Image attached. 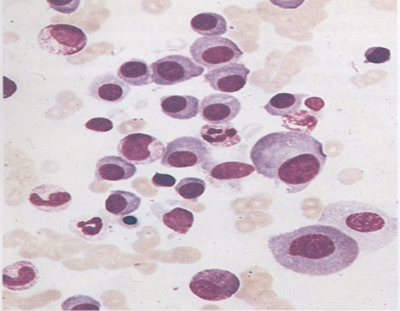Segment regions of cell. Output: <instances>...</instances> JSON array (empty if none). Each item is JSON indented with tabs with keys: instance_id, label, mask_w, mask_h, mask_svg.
Masks as SVG:
<instances>
[{
	"instance_id": "obj_1",
	"label": "cell",
	"mask_w": 400,
	"mask_h": 311,
	"mask_svg": "<svg viewBox=\"0 0 400 311\" xmlns=\"http://www.w3.org/2000/svg\"><path fill=\"white\" fill-rule=\"evenodd\" d=\"M268 247L281 266L312 276L340 272L351 266L360 252L350 236L320 223L273 235Z\"/></svg>"
},
{
	"instance_id": "obj_2",
	"label": "cell",
	"mask_w": 400,
	"mask_h": 311,
	"mask_svg": "<svg viewBox=\"0 0 400 311\" xmlns=\"http://www.w3.org/2000/svg\"><path fill=\"white\" fill-rule=\"evenodd\" d=\"M249 157L257 173L299 193L323 171L327 156L323 145L310 134L295 130L269 133L251 148Z\"/></svg>"
},
{
	"instance_id": "obj_3",
	"label": "cell",
	"mask_w": 400,
	"mask_h": 311,
	"mask_svg": "<svg viewBox=\"0 0 400 311\" xmlns=\"http://www.w3.org/2000/svg\"><path fill=\"white\" fill-rule=\"evenodd\" d=\"M350 236L359 250L374 253L392 243L399 231L398 218L360 200H338L324 206L318 219Z\"/></svg>"
},
{
	"instance_id": "obj_4",
	"label": "cell",
	"mask_w": 400,
	"mask_h": 311,
	"mask_svg": "<svg viewBox=\"0 0 400 311\" xmlns=\"http://www.w3.org/2000/svg\"><path fill=\"white\" fill-rule=\"evenodd\" d=\"M189 53L196 62L208 69L237 63L243 55L235 43L219 36L197 38L190 46Z\"/></svg>"
},
{
	"instance_id": "obj_5",
	"label": "cell",
	"mask_w": 400,
	"mask_h": 311,
	"mask_svg": "<svg viewBox=\"0 0 400 311\" xmlns=\"http://www.w3.org/2000/svg\"><path fill=\"white\" fill-rule=\"evenodd\" d=\"M240 286L238 277L223 269H205L196 273L191 279V291L201 299L208 301L226 300L235 294Z\"/></svg>"
},
{
	"instance_id": "obj_6",
	"label": "cell",
	"mask_w": 400,
	"mask_h": 311,
	"mask_svg": "<svg viewBox=\"0 0 400 311\" xmlns=\"http://www.w3.org/2000/svg\"><path fill=\"white\" fill-rule=\"evenodd\" d=\"M37 40L39 45L49 53L67 56L81 51L86 45L88 38L78 27L57 23L43 28Z\"/></svg>"
},
{
	"instance_id": "obj_7",
	"label": "cell",
	"mask_w": 400,
	"mask_h": 311,
	"mask_svg": "<svg viewBox=\"0 0 400 311\" xmlns=\"http://www.w3.org/2000/svg\"><path fill=\"white\" fill-rule=\"evenodd\" d=\"M210 156L209 148L201 140L182 136L167 143L160 164L168 168H186L204 163Z\"/></svg>"
},
{
	"instance_id": "obj_8",
	"label": "cell",
	"mask_w": 400,
	"mask_h": 311,
	"mask_svg": "<svg viewBox=\"0 0 400 311\" xmlns=\"http://www.w3.org/2000/svg\"><path fill=\"white\" fill-rule=\"evenodd\" d=\"M152 82L170 86L201 75L204 68L182 55H170L153 62L151 65Z\"/></svg>"
},
{
	"instance_id": "obj_9",
	"label": "cell",
	"mask_w": 400,
	"mask_h": 311,
	"mask_svg": "<svg viewBox=\"0 0 400 311\" xmlns=\"http://www.w3.org/2000/svg\"><path fill=\"white\" fill-rule=\"evenodd\" d=\"M165 145L156 137L141 132L129 134L117 145L119 155L127 162L137 165L148 164L160 159Z\"/></svg>"
},
{
	"instance_id": "obj_10",
	"label": "cell",
	"mask_w": 400,
	"mask_h": 311,
	"mask_svg": "<svg viewBox=\"0 0 400 311\" xmlns=\"http://www.w3.org/2000/svg\"><path fill=\"white\" fill-rule=\"evenodd\" d=\"M241 110V103L228 94H211L205 96L199 105L201 118L212 125L225 124L234 119Z\"/></svg>"
},
{
	"instance_id": "obj_11",
	"label": "cell",
	"mask_w": 400,
	"mask_h": 311,
	"mask_svg": "<svg viewBox=\"0 0 400 311\" xmlns=\"http://www.w3.org/2000/svg\"><path fill=\"white\" fill-rule=\"evenodd\" d=\"M249 72L244 64L232 63L208 71L204 80L216 91L233 93L245 86Z\"/></svg>"
},
{
	"instance_id": "obj_12",
	"label": "cell",
	"mask_w": 400,
	"mask_h": 311,
	"mask_svg": "<svg viewBox=\"0 0 400 311\" xmlns=\"http://www.w3.org/2000/svg\"><path fill=\"white\" fill-rule=\"evenodd\" d=\"M28 200L34 208L41 211L59 213L70 206L72 196L61 186L44 183L31 190Z\"/></svg>"
},
{
	"instance_id": "obj_13",
	"label": "cell",
	"mask_w": 400,
	"mask_h": 311,
	"mask_svg": "<svg viewBox=\"0 0 400 311\" xmlns=\"http://www.w3.org/2000/svg\"><path fill=\"white\" fill-rule=\"evenodd\" d=\"M131 88L112 73L96 77L88 86L87 94L101 102L114 104L123 101Z\"/></svg>"
},
{
	"instance_id": "obj_14",
	"label": "cell",
	"mask_w": 400,
	"mask_h": 311,
	"mask_svg": "<svg viewBox=\"0 0 400 311\" xmlns=\"http://www.w3.org/2000/svg\"><path fill=\"white\" fill-rule=\"evenodd\" d=\"M40 278L37 266L26 260L16 261L2 271V284L11 290H25L34 287Z\"/></svg>"
},
{
	"instance_id": "obj_15",
	"label": "cell",
	"mask_w": 400,
	"mask_h": 311,
	"mask_svg": "<svg viewBox=\"0 0 400 311\" xmlns=\"http://www.w3.org/2000/svg\"><path fill=\"white\" fill-rule=\"evenodd\" d=\"M68 227L76 236L93 242L105 239L110 231L108 220L100 214L75 217L69 221Z\"/></svg>"
},
{
	"instance_id": "obj_16",
	"label": "cell",
	"mask_w": 400,
	"mask_h": 311,
	"mask_svg": "<svg viewBox=\"0 0 400 311\" xmlns=\"http://www.w3.org/2000/svg\"><path fill=\"white\" fill-rule=\"evenodd\" d=\"M137 169L134 164L118 156H105L95 165V177L98 181H120L131 178Z\"/></svg>"
},
{
	"instance_id": "obj_17",
	"label": "cell",
	"mask_w": 400,
	"mask_h": 311,
	"mask_svg": "<svg viewBox=\"0 0 400 311\" xmlns=\"http://www.w3.org/2000/svg\"><path fill=\"white\" fill-rule=\"evenodd\" d=\"M162 111L167 116L178 119L188 120L199 113V100L190 95H169L160 98Z\"/></svg>"
},
{
	"instance_id": "obj_18",
	"label": "cell",
	"mask_w": 400,
	"mask_h": 311,
	"mask_svg": "<svg viewBox=\"0 0 400 311\" xmlns=\"http://www.w3.org/2000/svg\"><path fill=\"white\" fill-rule=\"evenodd\" d=\"M201 138L214 147H229L238 144L241 137L232 125L206 124L200 129Z\"/></svg>"
},
{
	"instance_id": "obj_19",
	"label": "cell",
	"mask_w": 400,
	"mask_h": 311,
	"mask_svg": "<svg viewBox=\"0 0 400 311\" xmlns=\"http://www.w3.org/2000/svg\"><path fill=\"white\" fill-rule=\"evenodd\" d=\"M117 76L127 84L135 86L152 82L151 67L141 59L134 58L123 63L117 69Z\"/></svg>"
},
{
	"instance_id": "obj_20",
	"label": "cell",
	"mask_w": 400,
	"mask_h": 311,
	"mask_svg": "<svg viewBox=\"0 0 400 311\" xmlns=\"http://www.w3.org/2000/svg\"><path fill=\"white\" fill-rule=\"evenodd\" d=\"M192 29L204 36H220L228 30L225 18L220 14L204 12L194 16L191 21Z\"/></svg>"
},
{
	"instance_id": "obj_21",
	"label": "cell",
	"mask_w": 400,
	"mask_h": 311,
	"mask_svg": "<svg viewBox=\"0 0 400 311\" xmlns=\"http://www.w3.org/2000/svg\"><path fill=\"white\" fill-rule=\"evenodd\" d=\"M141 198L132 192L123 190L111 191L105 200V209L114 215L124 216L136 210L141 205Z\"/></svg>"
},
{
	"instance_id": "obj_22",
	"label": "cell",
	"mask_w": 400,
	"mask_h": 311,
	"mask_svg": "<svg viewBox=\"0 0 400 311\" xmlns=\"http://www.w3.org/2000/svg\"><path fill=\"white\" fill-rule=\"evenodd\" d=\"M305 97L308 94L279 93L271 97L264 108L273 116L285 117L298 111Z\"/></svg>"
},
{
	"instance_id": "obj_23",
	"label": "cell",
	"mask_w": 400,
	"mask_h": 311,
	"mask_svg": "<svg viewBox=\"0 0 400 311\" xmlns=\"http://www.w3.org/2000/svg\"><path fill=\"white\" fill-rule=\"evenodd\" d=\"M255 171L249 164L240 162H225L212 168L210 175L218 180H231L246 177Z\"/></svg>"
},
{
	"instance_id": "obj_24",
	"label": "cell",
	"mask_w": 400,
	"mask_h": 311,
	"mask_svg": "<svg viewBox=\"0 0 400 311\" xmlns=\"http://www.w3.org/2000/svg\"><path fill=\"white\" fill-rule=\"evenodd\" d=\"M163 224L180 234H186L192 227L194 217L193 213L184 208L177 207L165 213L162 217Z\"/></svg>"
},
{
	"instance_id": "obj_25",
	"label": "cell",
	"mask_w": 400,
	"mask_h": 311,
	"mask_svg": "<svg viewBox=\"0 0 400 311\" xmlns=\"http://www.w3.org/2000/svg\"><path fill=\"white\" fill-rule=\"evenodd\" d=\"M175 190L183 198L196 200L204 193L206 183L199 178L186 177L179 181Z\"/></svg>"
},
{
	"instance_id": "obj_26",
	"label": "cell",
	"mask_w": 400,
	"mask_h": 311,
	"mask_svg": "<svg viewBox=\"0 0 400 311\" xmlns=\"http://www.w3.org/2000/svg\"><path fill=\"white\" fill-rule=\"evenodd\" d=\"M61 307L64 311L100 310L101 305L90 296L77 295L68 298Z\"/></svg>"
},
{
	"instance_id": "obj_27",
	"label": "cell",
	"mask_w": 400,
	"mask_h": 311,
	"mask_svg": "<svg viewBox=\"0 0 400 311\" xmlns=\"http://www.w3.org/2000/svg\"><path fill=\"white\" fill-rule=\"evenodd\" d=\"M365 63L382 64L391 59V52L388 48L383 47H371L364 53Z\"/></svg>"
},
{
	"instance_id": "obj_28",
	"label": "cell",
	"mask_w": 400,
	"mask_h": 311,
	"mask_svg": "<svg viewBox=\"0 0 400 311\" xmlns=\"http://www.w3.org/2000/svg\"><path fill=\"white\" fill-rule=\"evenodd\" d=\"M47 2L52 9L69 14L78 9L81 1L79 0H47Z\"/></svg>"
},
{
	"instance_id": "obj_29",
	"label": "cell",
	"mask_w": 400,
	"mask_h": 311,
	"mask_svg": "<svg viewBox=\"0 0 400 311\" xmlns=\"http://www.w3.org/2000/svg\"><path fill=\"white\" fill-rule=\"evenodd\" d=\"M85 127L95 132H108L113 128L114 125L112 121L108 118L97 117L88 120Z\"/></svg>"
},
{
	"instance_id": "obj_30",
	"label": "cell",
	"mask_w": 400,
	"mask_h": 311,
	"mask_svg": "<svg viewBox=\"0 0 400 311\" xmlns=\"http://www.w3.org/2000/svg\"><path fill=\"white\" fill-rule=\"evenodd\" d=\"M152 183L156 187H172L176 183V179L167 174L156 172L151 179Z\"/></svg>"
},
{
	"instance_id": "obj_31",
	"label": "cell",
	"mask_w": 400,
	"mask_h": 311,
	"mask_svg": "<svg viewBox=\"0 0 400 311\" xmlns=\"http://www.w3.org/2000/svg\"><path fill=\"white\" fill-rule=\"evenodd\" d=\"M304 103L306 107L314 112L319 111L325 106L324 100L317 96L307 98Z\"/></svg>"
},
{
	"instance_id": "obj_32",
	"label": "cell",
	"mask_w": 400,
	"mask_h": 311,
	"mask_svg": "<svg viewBox=\"0 0 400 311\" xmlns=\"http://www.w3.org/2000/svg\"><path fill=\"white\" fill-rule=\"evenodd\" d=\"M3 97L4 98H6L12 96L17 90L16 84L11 80L10 79L7 78L6 77H3Z\"/></svg>"
},
{
	"instance_id": "obj_33",
	"label": "cell",
	"mask_w": 400,
	"mask_h": 311,
	"mask_svg": "<svg viewBox=\"0 0 400 311\" xmlns=\"http://www.w3.org/2000/svg\"><path fill=\"white\" fill-rule=\"evenodd\" d=\"M120 223L127 228H134L139 225L138 219L132 215L122 216L120 219Z\"/></svg>"
}]
</instances>
